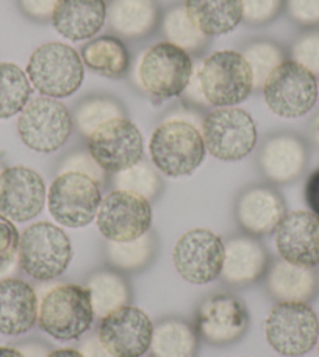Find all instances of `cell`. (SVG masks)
<instances>
[{
  "instance_id": "cell-1",
  "label": "cell",
  "mask_w": 319,
  "mask_h": 357,
  "mask_svg": "<svg viewBox=\"0 0 319 357\" xmlns=\"http://www.w3.org/2000/svg\"><path fill=\"white\" fill-rule=\"evenodd\" d=\"M155 168L168 177L193 174L205 158L201 130L182 118H171L160 124L149 144Z\"/></svg>"
},
{
  "instance_id": "cell-2",
  "label": "cell",
  "mask_w": 319,
  "mask_h": 357,
  "mask_svg": "<svg viewBox=\"0 0 319 357\" xmlns=\"http://www.w3.org/2000/svg\"><path fill=\"white\" fill-rule=\"evenodd\" d=\"M94 320L86 287L63 284L49 290L40 303L38 324L55 340H75L85 335Z\"/></svg>"
},
{
  "instance_id": "cell-3",
  "label": "cell",
  "mask_w": 319,
  "mask_h": 357,
  "mask_svg": "<svg viewBox=\"0 0 319 357\" xmlns=\"http://www.w3.org/2000/svg\"><path fill=\"white\" fill-rule=\"evenodd\" d=\"M25 73L38 93L52 99L72 96L85 79L81 56L63 43H46L35 49Z\"/></svg>"
},
{
  "instance_id": "cell-4",
  "label": "cell",
  "mask_w": 319,
  "mask_h": 357,
  "mask_svg": "<svg viewBox=\"0 0 319 357\" xmlns=\"http://www.w3.org/2000/svg\"><path fill=\"white\" fill-rule=\"evenodd\" d=\"M19 265L36 280H52L66 271L72 260L71 240L52 222H35L21 235L17 250Z\"/></svg>"
},
{
  "instance_id": "cell-5",
  "label": "cell",
  "mask_w": 319,
  "mask_h": 357,
  "mask_svg": "<svg viewBox=\"0 0 319 357\" xmlns=\"http://www.w3.org/2000/svg\"><path fill=\"white\" fill-rule=\"evenodd\" d=\"M197 79L208 105L237 107L254 89L252 73L241 52L218 50L196 68Z\"/></svg>"
},
{
  "instance_id": "cell-6",
  "label": "cell",
  "mask_w": 319,
  "mask_h": 357,
  "mask_svg": "<svg viewBox=\"0 0 319 357\" xmlns=\"http://www.w3.org/2000/svg\"><path fill=\"white\" fill-rule=\"evenodd\" d=\"M194 65L188 52L168 41L157 43L139 59L137 77L152 98L168 100L187 89Z\"/></svg>"
},
{
  "instance_id": "cell-7",
  "label": "cell",
  "mask_w": 319,
  "mask_h": 357,
  "mask_svg": "<svg viewBox=\"0 0 319 357\" xmlns=\"http://www.w3.org/2000/svg\"><path fill=\"white\" fill-rule=\"evenodd\" d=\"M205 149L222 162H238L257 144V127L251 114L238 107H219L202 121Z\"/></svg>"
},
{
  "instance_id": "cell-8",
  "label": "cell",
  "mask_w": 319,
  "mask_h": 357,
  "mask_svg": "<svg viewBox=\"0 0 319 357\" xmlns=\"http://www.w3.org/2000/svg\"><path fill=\"white\" fill-rule=\"evenodd\" d=\"M261 89L267 108L286 119L305 116L319 96L316 75L293 60H285L274 69Z\"/></svg>"
},
{
  "instance_id": "cell-9",
  "label": "cell",
  "mask_w": 319,
  "mask_h": 357,
  "mask_svg": "<svg viewBox=\"0 0 319 357\" xmlns=\"http://www.w3.org/2000/svg\"><path fill=\"white\" fill-rule=\"evenodd\" d=\"M74 119L60 100L30 99L17 118V133L29 149L41 154L59 151L72 133Z\"/></svg>"
},
{
  "instance_id": "cell-10",
  "label": "cell",
  "mask_w": 319,
  "mask_h": 357,
  "mask_svg": "<svg viewBox=\"0 0 319 357\" xmlns=\"http://www.w3.org/2000/svg\"><path fill=\"white\" fill-rule=\"evenodd\" d=\"M266 340L285 357H301L316 347L319 320L310 304L279 303L265 321Z\"/></svg>"
},
{
  "instance_id": "cell-11",
  "label": "cell",
  "mask_w": 319,
  "mask_h": 357,
  "mask_svg": "<svg viewBox=\"0 0 319 357\" xmlns=\"http://www.w3.org/2000/svg\"><path fill=\"white\" fill-rule=\"evenodd\" d=\"M100 202V185L80 173L59 174L47 193V207L52 218L71 229L88 226L98 216Z\"/></svg>"
},
{
  "instance_id": "cell-12",
  "label": "cell",
  "mask_w": 319,
  "mask_h": 357,
  "mask_svg": "<svg viewBox=\"0 0 319 357\" xmlns=\"http://www.w3.org/2000/svg\"><path fill=\"white\" fill-rule=\"evenodd\" d=\"M226 243L208 229L185 232L172 251L177 273L189 284L207 285L218 279L224 266Z\"/></svg>"
},
{
  "instance_id": "cell-13",
  "label": "cell",
  "mask_w": 319,
  "mask_h": 357,
  "mask_svg": "<svg viewBox=\"0 0 319 357\" xmlns=\"http://www.w3.org/2000/svg\"><path fill=\"white\" fill-rule=\"evenodd\" d=\"M150 201L132 191L113 190L102 197L98 227L108 241H130L150 231Z\"/></svg>"
},
{
  "instance_id": "cell-14",
  "label": "cell",
  "mask_w": 319,
  "mask_h": 357,
  "mask_svg": "<svg viewBox=\"0 0 319 357\" xmlns=\"http://www.w3.org/2000/svg\"><path fill=\"white\" fill-rule=\"evenodd\" d=\"M88 152L105 173H120L141 160V132L130 119H111L88 137Z\"/></svg>"
},
{
  "instance_id": "cell-15",
  "label": "cell",
  "mask_w": 319,
  "mask_h": 357,
  "mask_svg": "<svg viewBox=\"0 0 319 357\" xmlns=\"http://www.w3.org/2000/svg\"><path fill=\"white\" fill-rule=\"evenodd\" d=\"M154 324L146 312L124 305L102 318L98 337L114 357H143L150 349Z\"/></svg>"
},
{
  "instance_id": "cell-16",
  "label": "cell",
  "mask_w": 319,
  "mask_h": 357,
  "mask_svg": "<svg viewBox=\"0 0 319 357\" xmlns=\"http://www.w3.org/2000/svg\"><path fill=\"white\" fill-rule=\"evenodd\" d=\"M46 204V183L35 169L5 168L0 173V215L13 222H25L41 213Z\"/></svg>"
},
{
  "instance_id": "cell-17",
  "label": "cell",
  "mask_w": 319,
  "mask_h": 357,
  "mask_svg": "<svg viewBox=\"0 0 319 357\" xmlns=\"http://www.w3.org/2000/svg\"><path fill=\"white\" fill-rule=\"evenodd\" d=\"M249 328V312L238 298L215 295L201 304L196 315V331L215 347L238 342Z\"/></svg>"
},
{
  "instance_id": "cell-18",
  "label": "cell",
  "mask_w": 319,
  "mask_h": 357,
  "mask_svg": "<svg viewBox=\"0 0 319 357\" xmlns=\"http://www.w3.org/2000/svg\"><path fill=\"white\" fill-rule=\"evenodd\" d=\"M276 246L286 262L316 268L319 265V218L311 212L286 213L276 229Z\"/></svg>"
},
{
  "instance_id": "cell-19",
  "label": "cell",
  "mask_w": 319,
  "mask_h": 357,
  "mask_svg": "<svg viewBox=\"0 0 319 357\" xmlns=\"http://www.w3.org/2000/svg\"><path fill=\"white\" fill-rule=\"evenodd\" d=\"M309 162V148L301 137L282 132L270 137L260 151L261 173L272 183H290L302 176Z\"/></svg>"
},
{
  "instance_id": "cell-20",
  "label": "cell",
  "mask_w": 319,
  "mask_h": 357,
  "mask_svg": "<svg viewBox=\"0 0 319 357\" xmlns=\"http://www.w3.org/2000/svg\"><path fill=\"white\" fill-rule=\"evenodd\" d=\"M235 210L238 225L252 237H263L276 232L286 215L282 196L277 190L266 185H255L242 191Z\"/></svg>"
},
{
  "instance_id": "cell-21",
  "label": "cell",
  "mask_w": 319,
  "mask_h": 357,
  "mask_svg": "<svg viewBox=\"0 0 319 357\" xmlns=\"http://www.w3.org/2000/svg\"><path fill=\"white\" fill-rule=\"evenodd\" d=\"M36 291L22 279H0V334L17 337L35 326L38 321Z\"/></svg>"
},
{
  "instance_id": "cell-22",
  "label": "cell",
  "mask_w": 319,
  "mask_h": 357,
  "mask_svg": "<svg viewBox=\"0 0 319 357\" xmlns=\"http://www.w3.org/2000/svg\"><path fill=\"white\" fill-rule=\"evenodd\" d=\"M266 289L277 303L310 304L319 295V273L315 268L276 260L266 271Z\"/></svg>"
},
{
  "instance_id": "cell-23",
  "label": "cell",
  "mask_w": 319,
  "mask_h": 357,
  "mask_svg": "<svg viewBox=\"0 0 319 357\" xmlns=\"http://www.w3.org/2000/svg\"><path fill=\"white\" fill-rule=\"evenodd\" d=\"M107 21L105 0H59L52 24L61 36L71 41L91 40Z\"/></svg>"
},
{
  "instance_id": "cell-24",
  "label": "cell",
  "mask_w": 319,
  "mask_h": 357,
  "mask_svg": "<svg viewBox=\"0 0 319 357\" xmlns=\"http://www.w3.org/2000/svg\"><path fill=\"white\" fill-rule=\"evenodd\" d=\"M114 36L138 41L149 36L160 22L157 0H110L107 5V21Z\"/></svg>"
},
{
  "instance_id": "cell-25",
  "label": "cell",
  "mask_w": 319,
  "mask_h": 357,
  "mask_svg": "<svg viewBox=\"0 0 319 357\" xmlns=\"http://www.w3.org/2000/svg\"><path fill=\"white\" fill-rule=\"evenodd\" d=\"M267 271L265 248L252 237H235L226 243L221 276L227 284L242 287L257 282Z\"/></svg>"
},
{
  "instance_id": "cell-26",
  "label": "cell",
  "mask_w": 319,
  "mask_h": 357,
  "mask_svg": "<svg viewBox=\"0 0 319 357\" xmlns=\"http://www.w3.org/2000/svg\"><path fill=\"white\" fill-rule=\"evenodd\" d=\"M183 5L208 38L231 33L242 21L241 0H185Z\"/></svg>"
},
{
  "instance_id": "cell-27",
  "label": "cell",
  "mask_w": 319,
  "mask_h": 357,
  "mask_svg": "<svg viewBox=\"0 0 319 357\" xmlns=\"http://www.w3.org/2000/svg\"><path fill=\"white\" fill-rule=\"evenodd\" d=\"M81 61L108 79H120L129 71L130 54L125 43L114 35H102L85 44Z\"/></svg>"
},
{
  "instance_id": "cell-28",
  "label": "cell",
  "mask_w": 319,
  "mask_h": 357,
  "mask_svg": "<svg viewBox=\"0 0 319 357\" xmlns=\"http://www.w3.org/2000/svg\"><path fill=\"white\" fill-rule=\"evenodd\" d=\"M199 340L189 323L168 318L154 326L150 351L154 357H196Z\"/></svg>"
},
{
  "instance_id": "cell-29",
  "label": "cell",
  "mask_w": 319,
  "mask_h": 357,
  "mask_svg": "<svg viewBox=\"0 0 319 357\" xmlns=\"http://www.w3.org/2000/svg\"><path fill=\"white\" fill-rule=\"evenodd\" d=\"M86 289L91 296L94 317L100 320L124 305H129L130 289L127 280L113 270H102L88 279Z\"/></svg>"
},
{
  "instance_id": "cell-30",
  "label": "cell",
  "mask_w": 319,
  "mask_h": 357,
  "mask_svg": "<svg viewBox=\"0 0 319 357\" xmlns=\"http://www.w3.org/2000/svg\"><path fill=\"white\" fill-rule=\"evenodd\" d=\"M162 29L166 41L183 49L188 54H197L207 47L210 38L202 33L189 17L185 5H172L162 19Z\"/></svg>"
},
{
  "instance_id": "cell-31",
  "label": "cell",
  "mask_w": 319,
  "mask_h": 357,
  "mask_svg": "<svg viewBox=\"0 0 319 357\" xmlns=\"http://www.w3.org/2000/svg\"><path fill=\"white\" fill-rule=\"evenodd\" d=\"M155 246V237L150 232L130 241H108L107 260L118 271H141L154 259Z\"/></svg>"
},
{
  "instance_id": "cell-32",
  "label": "cell",
  "mask_w": 319,
  "mask_h": 357,
  "mask_svg": "<svg viewBox=\"0 0 319 357\" xmlns=\"http://www.w3.org/2000/svg\"><path fill=\"white\" fill-rule=\"evenodd\" d=\"M31 96V84L15 63H0V119H8L24 110Z\"/></svg>"
},
{
  "instance_id": "cell-33",
  "label": "cell",
  "mask_w": 319,
  "mask_h": 357,
  "mask_svg": "<svg viewBox=\"0 0 319 357\" xmlns=\"http://www.w3.org/2000/svg\"><path fill=\"white\" fill-rule=\"evenodd\" d=\"M116 118H125L124 107L116 99L108 96H94L81 100L74 112V124L86 138L99 129L102 124Z\"/></svg>"
},
{
  "instance_id": "cell-34",
  "label": "cell",
  "mask_w": 319,
  "mask_h": 357,
  "mask_svg": "<svg viewBox=\"0 0 319 357\" xmlns=\"http://www.w3.org/2000/svg\"><path fill=\"white\" fill-rule=\"evenodd\" d=\"M252 73L254 89L263 88L266 79L279 65L285 61L283 49L270 40H255L247 43L241 50Z\"/></svg>"
},
{
  "instance_id": "cell-35",
  "label": "cell",
  "mask_w": 319,
  "mask_h": 357,
  "mask_svg": "<svg viewBox=\"0 0 319 357\" xmlns=\"http://www.w3.org/2000/svg\"><path fill=\"white\" fill-rule=\"evenodd\" d=\"M113 182L116 190L132 191V193L146 197L148 201L155 199L162 190V178L157 174V171L141 160L114 174Z\"/></svg>"
},
{
  "instance_id": "cell-36",
  "label": "cell",
  "mask_w": 319,
  "mask_h": 357,
  "mask_svg": "<svg viewBox=\"0 0 319 357\" xmlns=\"http://www.w3.org/2000/svg\"><path fill=\"white\" fill-rule=\"evenodd\" d=\"M291 60L319 75V29H310L291 44Z\"/></svg>"
},
{
  "instance_id": "cell-37",
  "label": "cell",
  "mask_w": 319,
  "mask_h": 357,
  "mask_svg": "<svg viewBox=\"0 0 319 357\" xmlns=\"http://www.w3.org/2000/svg\"><path fill=\"white\" fill-rule=\"evenodd\" d=\"M242 21L251 27L272 22L283 10L285 0H241Z\"/></svg>"
},
{
  "instance_id": "cell-38",
  "label": "cell",
  "mask_w": 319,
  "mask_h": 357,
  "mask_svg": "<svg viewBox=\"0 0 319 357\" xmlns=\"http://www.w3.org/2000/svg\"><path fill=\"white\" fill-rule=\"evenodd\" d=\"M21 234L13 225V221L0 215V274L5 273L15 264L19 250Z\"/></svg>"
},
{
  "instance_id": "cell-39",
  "label": "cell",
  "mask_w": 319,
  "mask_h": 357,
  "mask_svg": "<svg viewBox=\"0 0 319 357\" xmlns=\"http://www.w3.org/2000/svg\"><path fill=\"white\" fill-rule=\"evenodd\" d=\"M61 173H80L88 177H91L93 181L98 182L99 185L105 182V171L102 169L98 162L94 160L89 152H74V154L65 158V162L60 167Z\"/></svg>"
},
{
  "instance_id": "cell-40",
  "label": "cell",
  "mask_w": 319,
  "mask_h": 357,
  "mask_svg": "<svg viewBox=\"0 0 319 357\" xmlns=\"http://www.w3.org/2000/svg\"><path fill=\"white\" fill-rule=\"evenodd\" d=\"M286 11L302 27H315L319 24V0H286Z\"/></svg>"
},
{
  "instance_id": "cell-41",
  "label": "cell",
  "mask_w": 319,
  "mask_h": 357,
  "mask_svg": "<svg viewBox=\"0 0 319 357\" xmlns=\"http://www.w3.org/2000/svg\"><path fill=\"white\" fill-rule=\"evenodd\" d=\"M19 8L25 16L36 22L52 21L59 0H17Z\"/></svg>"
},
{
  "instance_id": "cell-42",
  "label": "cell",
  "mask_w": 319,
  "mask_h": 357,
  "mask_svg": "<svg viewBox=\"0 0 319 357\" xmlns=\"http://www.w3.org/2000/svg\"><path fill=\"white\" fill-rule=\"evenodd\" d=\"M305 202L310 208L311 213H315L319 218V168L311 173L305 182Z\"/></svg>"
},
{
  "instance_id": "cell-43",
  "label": "cell",
  "mask_w": 319,
  "mask_h": 357,
  "mask_svg": "<svg viewBox=\"0 0 319 357\" xmlns=\"http://www.w3.org/2000/svg\"><path fill=\"white\" fill-rule=\"evenodd\" d=\"M79 351L85 357H114L107 348L102 345L98 335H91L81 342Z\"/></svg>"
},
{
  "instance_id": "cell-44",
  "label": "cell",
  "mask_w": 319,
  "mask_h": 357,
  "mask_svg": "<svg viewBox=\"0 0 319 357\" xmlns=\"http://www.w3.org/2000/svg\"><path fill=\"white\" fill-rule=\"evenodd\" d=\"M46 357H85L79 349L72 348H63V349H55V351L49 353Z\"/></svg>"
},
{
  "instance_id": "cell-45",
  "label": "cell",
  "mask_w": 319,
  "mask_h": 357,
  "mask_svg": "<svg viewBox=\"0 0 319 357\" xmlns=\"http://www.w3.org/2000/svg\"><path fill=\"white\" fill-rule=\"evenodd\" d=\"M0 357H25V354L17 348L0 347Z\"/></svg>"
},
{
  "instance_id": "cell-46",
  "label": "cell",
  "mask_w": 319,
  "mask_h": 357,
  "mask_svg": "<svg viewBox=\"0 0 319 357\" xmlns=\"http://www.w3.org/2000/svg\"><path fill=\"white\" fill-rule=\"evenodd\" d=\"M311 139H313V143L319 149V113L315 116L313 123H311Z\"/></svg>"
},
{
  "instance_id": "cell-47",
  "label": "cell",
  "mask_w": 319,
  "mask_h": 357,
  "mask_svg": "<svg viewBox=\"0 0 319 357\" xmlns=\"http://www.w3.org/2000/svg\"><path fill=\"white\" fill-rule=\"evenodd\" d=\"M316 345H318V354H319V339H318V343H316Z\"/></svg>"
},
{
  "instance_id": "cell-48",
  "label": "cell",
  "mask_w": 319,
  "mask_h": 357,
  "mask_svg": "<svg viewBox=\"0 0 319 357\" xmlns=\"http://www.w3.org/2000/svg\"><path fill=\"white\" fill-rule=\"evenodd\" d=\"M5 168H2V167H0V173H2V171H3Z\"/></svg>"
},
{
  "instance_id": "cell-49",
  "label": "cell",
  "mask_w": 319,
  "mask_h": 357,
  "mask_svg": "<svg viewBox=\"0 0 319 357\" xmlns=\"http://www.w3.org/2000/svg\"><path fill=\"white\" fill-rule=\"evenodd\" d=\"M318 88H319V82H318Z\"/></svg>"
}]
</instances>
